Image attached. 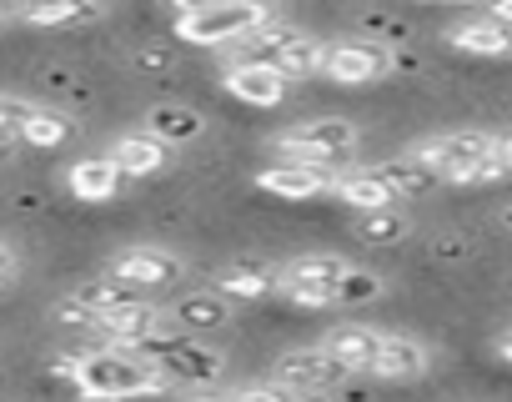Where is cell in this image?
Returning <instances> with one entry per match:
<instances>
[{
    "instance_id": "cell-20",
    "label": "cell",
    "mask_w": 512,
    "mask_h": 402,
    "mask_svg": "<svg viewBox=\"0 0 512 402\" xmlns=\"http://www.w3.org/2000/svg\"><path fill=\"white\" fill-rule=\"evenodd\" d=\"M447 46L462 56H512V26L482 16V21H462L447 31Z\"/></svg>"
},
{
    "instance_id": "cell-2",
    "label": "cell",
    "mask_w": 512,
    "mask_h": 402,
    "mask_svg": "<svg viewBox=\"0 0 512 402\" xmlns=\"http://www.w3.org/2000/svg\"><path fill=\"white\" fill-rule=\"evenodd\" d=\"M236 61H262V66L282 71L287 81H302V76L322 71V41H312L307 31H297L287 21H267L262 31L236 41Z\"/></svg>"
},
{
    "instance_id": "cell-27",
    "label": "cell",
    "mask_w": 512,
    "mask_h": 402,
    "mask_svg": "<svg viewBox=\"0 0 512 402\" xmlns=\"http://www.w3.org/2000/svg\"><path fill=\"white\" fill-rule=\"evenodd\" d=\"M382 292H387V282H382L377 272H367V267H347L342 282H337V292H332V302H342V307H367V302H377Z\"/></svg>"
},
{
    "instance_id": "cell-25",
    "label": "cell",
    "mask_w": 512,
    "mask_h": 402,
    "mask_svg": "<svg viewBox=\"0 0 512 402\" xmlns=\"http://www.w3.org/2000/svg\"><path fill=\"white\" fill-rule=\"evenodd\" d=\"M387 186H392V196L397 201H412V196H422V191H432L437 186V171L432 166H422L417 156H397V161H382V166H372Z\"/></svg>"
},
{
    "instance_id": "cell-4",
    "label": "cell",
    "mask_w": 512,
    "mask_h": 402,
    "mask_svg": "<svg viewBox=\"0 0 512 402\" xmlns=\"http://www.w3.org/2000/svg\"><path fill=\"white\" fill-rule=\"evenodd\" d=\"M136 352L151 357L156 372H161L171 387H176V382H181V387H211V382H221V372H226V357H221L216 347L186 337V332H161V337L141 342Z\"/></svg>"
},
{
    "instance_id": "cell-34",
    "label": "cell",
    "mask_w": 512,
    "mask_h": 402,
    "mask_svg": "<svg viewBox=\"0 0 512 402\" xmlns=\"http://www.w3.org/2000/svg\"><path fill=\"white\" fill-rule=\"evenodd\" d=\"M482 6H487V16H492V21L512 26V0H482Z\"/></svg>"
},
{
    "instance_id": "cell-9",
    "label": "cell",
    "mask_w": 512,
    "mask_h": 402,
    "mask_svg": "<svg viewBox=\"0 0 512 402\" xmlns=\"http://www.w3.org/2000/svg\"><path fill=\"white\" fill-rule=\"evenodd\" d=\"M272 382H282L287 392H337L347 382V367L317 342V347H292L277 357Z\"/></svg>"
},
{
    "instance_id": "cell-32",
    "label": "cell",
    "mask_w": 512,
    "mask_h": 402,
    "mask_svg": "<svg viewBox=\"0 0 512 402\" xmlns=\"http://www.w3.org/2000/svg\"><path fill=\"white\" fill-rule=\"evenodd\" d=\"M26 106H31V101H21V96H0V136H16Z\"/></svg>"
},
{
    "instance_id": "cell-14",
    "label": "cell",
    "mask_w": 512,
    "mask_h": 402,
    "mask_svg": "<svg viewBox=\"0 0 512 402\" xmlns=\"http://www.w3.org/2000/svg\"><path fill=\"white\" fill-rule=\"evenodd\" d=\"M221 86H226L236 101H246V106H277V101H287V91H292V81H287L282 71L262 66V61H231Z\"/></svg>"
},
{
    "instance_id": "cell-41",
    "label": "cell",
    "mask_w": 512,
    "mask_h": 402,
    "mask_svg": "<svg viewBox=\"0 0 512 402\" xmlns=\"http://www.w3.org/2000/svg\"><path fill=\"white\" fill-rule=\"evenodd\" d=\"M437 6H467V0H437Z\"/></svg>"
},
{
    "instance_id": "cell-28",
    "label": "cell",
    "mask_w": 512,
    "mask_h": 402,
    "mask_svg": "<svg viewBox=\"0 0 512 402\" xmlns=\"http://www.w3.org/2000/svg\"><path fill=\"white\" fill-rule=\"evenodd\" d=\"M76 302H86L91 312H111V307H121V302H131V297H141V292H131L126 282H116L111 272H101V277H91V282H81L76 292H71Z\"/></svg>"
},
{
    "instance_id": "cell-38",
    "label": "cell",
    "mask_w": 512,
    "mask_h": 402,
    "mask_svg": "<svg viewBox=\"0 0 512 402\" xmlns=\"http://www.w3.org/2000/svg\"><path fill=\"white\" fill-rule=\"evenodd\" d=\"M292 402H337V397H332V392H297Z\"/></svg>"
},
{
    "instance_id": "cell-36",
    "label": "cell",
    "mask_w": 512,
    "mask_h": 402,
    "mask_svg": "<svg viewBox=\"0 0 512 402\" xmlns=\"http://www.w3.org/2000/svg\"><path fill=\"white\" fill-rule=\"evenodd\" d=\"M492 352H497V357H502V362L512 367V327H507V332H497V342H492Z\"/></svg>"
},
{
    "instance_id": "cell-23",
    "label": "cell",
    "mask_w": 512,
    "mask_h": 402,
    "mask_svg": "<svg viewBox=\"0 0 512 402\" xmlns=\"http://www.w3.org/2000/svg\"><path fill=\"white\" fill-rule=\"evenodd\" d=\"M272 277H277V267H267V262H231L226 272H216V292L226 302H256L272 292Z\"/></svg>"
},
{
    "instance_id": "cell-10",
    "label": "cell",
    "mask_w": 512,
    "mask_h": 402,
    "mask_svg": "<svg viewBox=\"0 0 512 402\" xmlns=\"http://www.w3.org/2000/svg\"><path fill=\"white\" fill-rule=\"evenodd\" d=\"M332 186H337V166H322V161H277L256 171V191H267L277 201L332 196Z\"/></svg>"
},
{
    "instance_id": "cell-26",
    "label": "cell",
    "mask_w": 512,
    "mask_h": 402,
    "mask_svg": "<svg viewBox=\"0 0 512 402\" xmlns=\"http://www.w3.org/2000/svg\"><path fill=\"white\" fill-rule=\"evenodd\" d=\"M412 232L407 212L402 207H377V212H357V237L362 242H377V247H392Z\"/></svg>"
},
{
    "instance_id": "cell-39",
    "label": "cell",
    "mask_w": 512,
    "mask_h": 402,
    "mask_svg": "<svg viewBox=\"0 0 512 402\" xmlns=\"http://www.w3.org/2000/svg\"><path fill=\"white\" fill-rule=\"evenodd\" d=\"M0 272H16V262H11V252L0 247Z\"/></svg>"
},
{
    "instance_id": "cell-1",
    "label": "cell",
    "mask_w": 512,
    "mask_h": 402,
    "mask_svg": "<svg viewBox=\"0 0 512 402\" xmlns=\"http://www.w3.org/2000/svg\"><path fill=\"white\" fill-rule=\"evenodd\" d=\"M51 372L56 377H66L81 397H91V402H131V397H156V392H166L171 382L156 372V362L151 357H141V352H131V347H96V352H66V357H56L51 362Z\"/></svg>"
},
{
    "instance_id": "cell-16",
    "label": "cell",
    "mask_w": 512,
    "mask_h": 402,
    "mask_svg": "<svg viewBox=\"0 0 512 402\" xmlns=\"http://www.w3.org/2000/svg\"><path fill=\"white\" fill-rule=\"evenodd\" d=\"M226 322H231V302H226L216 287L186 292V297H176L171 312H166V327H171V332H186V337L216 332V327H226Z\"/></svg>"
},
{
    "instance_id": "cell-30",
    "label": "cell",
    "mask_w": 512,
    "mask_h": 402,
    "mask_svg": "<svg viewBox=\"0 0 512 402\" xmlns=\"http://www.w3.org/2000/svg\"><path fill=\"white\" fill-rule=\"evenodd\" d=\"M51 317H56L61 327H76V332H91V337H96V317H101V312H91V307L76 302V297H61Z\"/></svg>"
},
{
    "instance_id": "cell-7",
    "label": "cell",
    "mask_w": 512,
    "mask_h": 402,
    "mask_svg": "<svg viewBox=\"0 0 512 402\" xmlns=\"http://www.w3.org/2000/svg\"><path fill=\"white\" fill-rule=\"evenodd\" d=\"M392 66H397L392 46L367 41V36H347V41L322 46V76L337 81V86H372V81H382Z\"/></svg>"
},
{
    "instance_id": "cell-21",
    "label": "cell",
    "mask_w": 512,
    "mask_h": 402,
    "mask_svg": "<svg viewBox=\"0 0 512 402\" xmlns=\"http://www.w3.org/2000/svg\"><path fill=\"white\" fill-rule=\"evenodd\" d=\"M337 201H347L352 212H377V207H397L392 186L367 166V171H337V186H332Z\"/></svg>"
},
{
    "instance_id": "cell-24",
    "label": "cell",
    "mask_w": 512,
    "mask_h": 402,
    "mask_svg": "<svg viewBox=\"0 0 512 402\" xmlns=\"http://www.w3.org/2000/svg\"><path fill=\"white\" fill-rule=\"evenodd\" d=\"M71 126H76V121H71L66 111H56V106H26V116H21L16 136H21V146H41V151H56V146H66Z\"/></svg>"
},
{
    "instance_id": "cell-42",
    "label": "cell",
    "mask_w": 512,
    "mask_h": 402,
    "mask_svg": "<svg viewBox=\"0 0 512 402\" xmlns=\"http://www.w3.org/2000/svg\"><path fill=\"white\" fill-rule=\"evenodd\" d=\"M6 282H11V272H0V292H6Z\"/></svg>"
},
{
    "instance_id": "cell-40",
    "label": "cell",
    "mask_w": 512,
    "mask_h": 402,
    "mask_svg": "<svg viewBox=\"0 0 512 402\" xmlns=\"http://www.w3.org/2000/svg\"><path fill=\"white\" fill-rule=\"evenodd\" d=\"M502 227H507V232H512V207H502Z\"/></svg>"
},
{
    "instance_id": "cell-29",
    "label": "cell",
    "mask_w": 512,
    "mask_h": 402,
    "mask_svg": "<svg viewBox=\"0 0 512 402\" xmlns=\"http://www.w3.org/2000/svg\"><path fill=\"white\" fill-rule=\"evenodd\" d=\"M502 176H512L502 161H497V151L492 156H482V161H472V166H462V171H452L447 181L452 186H492V181H502Z\"/></svg>"
},
{
    "instance_id": "cell-11",
    "label": "cell",
    "mask_w": 512,
    "mask_h": 402,
    "mask_svg": "<svg viewBox=\"0 0 512 402\" xmlns=\"http://www.w3.org/2000/svg\"><path fill=\"white\" fill-rule=\"evenodd\" d=\"M492 151H497V136H487V131H442V136L417 141L407 156H417L422 166L437 171V181H447L452 171H462V166H472V161H482Z\"/></svg>"
},
{
    "instance_id": "cell-13",
    "label": "cell",
    "mask_w": 512,
    "mask_h": 402,
    "mask_svg": "<svg viewBox=\"0 0 512 402\" xmlns=\"http://www.w3.org/2000/svg\"><path fill=\"white\" fill-rule=\"evenodd\" d=\"M427 367H432V352L417 337H402V332H382V342L367 362V372L382 377V382H417Z\"/></svg>"
},
{
    "instance_id": "cell-12",
    "label": "cell",
    "mask_w": 512,
    "mask_h": 402,
    "mask_svg": "<svg viewBox=\"0 0 512 402\" xmlns=\"http://www.w3.org/2000/svg\"><path fill=\"white\" fill-rule=\"evenodd\" d=\"M161 332H171V327H166V312L151 307L146 297H131V302H121V307H111V312L96 317V337L111 342V347H131V352H136L141 342L161 337Z\"/></svg>"
},
{
    "instance_id": "cell-5",
    "label": "cell",
    "mask_w": 512,
    "mask_h": 402,
    "mask_svg": "<svg viewBox=\"0 0 512 402\" xmlns=\"http://www.w3.org/2000/svg\"><path fill=\"white\" fill-rule=\"evenodd\" d=\"M362 141L357 121L347 116H317V121H297L292 131L272 136V151L282 161H322V166H337L342 156H352Z\"/></svg>"
},
{
    "instance_id": "cell-19",
    "label": "cell",
    "mask_w": 512,
    "mask_h": 402,
    "mask_svg": "<svg viewBox=\"0 0 512 402\" xmlns=\"http://www.w3.org/2000/svg\"><path fill=\"white\" fill-rule=\"evenodd\" d=\"M146 131H151L156 141H166V146H181V141L206 136V116H201L196 106H181V101H156V106L146 111Z\"/></svg>"
},
{
    "instance_id": "cell-33",
    "label": "cell",
    "mask_w": 512,
    "mask_h": 402,
    "mask_svg": "<svg viewBox=\"0 0 512 402\" xmlns=\"http://www.w3.org/2000/svg\"><path fill=\"white\" fill-rule=\"evenodd\" d=\"M211 0H166V11L176 16V21H186V16H196V11H206Z\"/></svg>"
},
{
    "instance_id": "cell-35",
    "label": "cell",
    "mask_w": 512,
    "mask_h": 402,
    "mask_svg": "<svg viewBox=\"0 0 512 402\" xmlns=\"http://www.w3.org/2000/svg\"><path fill=\"white\" fill-rule=\"evenodd\" d=\"M186 402H231V392H206V387H191Z\"/></svg>"
},
{
    "instance_id": "cell-6",
    "label": "cell",
    "mask_w": 512,
    "mask_h": 402,
    "mask_svg": "<svg viewBox=\"0 0 512 402\" xmlns=\"http://www.w3.org/2000/svg\"><path fill=\"white\" fill-rule=\"evenodd\" d=\"M347 272V257L337 252H307V257H292L287 267H277L272 277V292L297 302V307H332V292Z\"/></svg>"
},
{
    "instance_id": "cell-18",
    "label": "cell",
    "mask_w": 512,
    "mask_h": 402,
    "mask_svg": "<svg viewBox=\"0 0 512 402\" xmlns=\"http://www.w3.org/2000/svg\"><path fill=\"white\" fill-rule=\"evenodd\" d=\"M66 186H71L76 201H91V207H96V201H111L116 196L121 171H116L111 156H81V161L66 166Z\"/></svg>"
},
{
    "instance_id": "cell-17",
    "label": "cell",
    "mask_w": 512,
    "mask_h": 402,
    "mask_svg": "<svg viewBox=\"0 0 512 402\" xmlns=\"http://www.w3.org/2000/svg\"><path fill=\"white\" fill-rule=\"evenodd\" d=\"M111 161H116L121 176L146 181V176H161V171L171 166V146L156 141L151 131H131V136H121V141L111 146Z\"/></svg>"
},
{
    "instance_id": "cell-22",
    "label": "cell",
    "mask_w": 512,
    "mask_h": 402,
    "mask_svg": "<svg viewBox=\"0 0 512 402\" xmlns=\"http://www.w3.org/2000/svg\"><path fill=\"white\" fill-rule=\"evenodd\" d=\"M377 342H382V332H377V327H362V322H342V327H332V332L322 337V347H327L347 372H367Z\"/></svg>"
},
{
    "instance_id": "cell-15",
    "label": "cell",
    "mask_w": 512,
    "mask_h": 402,
    "mask_svg": "<svg viewBox=\"0 0 512 402\" xmlns=\"http://www.w3.org/2000/svg\"><path fill=\"white\" fill-rule=\"evenodd\" d=\"M21 21L41 31H81L106 21V0H26Z\"/></svg>"
},
{
    "instance_id": "cell-37",
    "label": "cell",
    "mask_w": 512,
    "mask_h": 402,
    "mask_svg": "<svg viewBox=\"0 0 512 402\" xmlns=\"http://www.w3.org/2000/svg\"><path fill=\"white\" fill-rule=\"evenodd\" d=\"M497 161L512 171V131H507V136H497Z\"/></svg>"
},
{
    "instance_id": "cell-8",
    "label": "cell",
    "mask_w": 512,
    "mask_h": 402,
    "mask_svg": "<svg viewBox=\"0 0 512 402\" xmlns=\"http://www.w3.org/2000/svg\"><path fill=\"white\" fill-rule=\"evenodd\" d=\"M106 272L116 277V282H126L131 292H161V287H176L181 282V272H186V262L176 257V252H166V247H126V252H116L111 262H106Z\"/></svg>"
},
{
    "instance_id": "cell-43",
    "label": "cell",
    "mask_w": 512,
    "mask_h": 402,
    "mask_svg": "<svg viewBox=\"0 0 512 402\" xmlns=\"http://www.w3.org/2000/svg\"><path fill=\"white\" fill-rule=\"evenodd\" d=\"M0 26H6V11H0Z\"/></svg>"
},
{
    "instance_id": "cell-31",
    "label": "cell",
    "mask_w": 512,
    "mask_h": 402,
    "mask_svg": "<svg viewBox=\"0 0 512 402\" xmlns=\"http://www.w3.org/2000/svg\"><path fill=\"white\" fill-rule=\"evenodd\" d=\"M297 392H287L282 382H256V387H241L231 392V402H292Z\"/></svg>"
},
{
    "instance_id": "cell-3",
    "label": "cell",
    "mask_w": 512,
    "mask_h": 402,
    "mask_svg": "<svg viewBox=\"0 0 512 402\" xmlns=\"http://www.w3.org/2000/svg\"><path fill=\"white\" fill-rule=\"evenodd\" d=\"M267 21H277L272 0H211L206 11L176 21V36L191 41V46H226V41H241L251 31H262Z\"/></svg>"
}]
</instances>
